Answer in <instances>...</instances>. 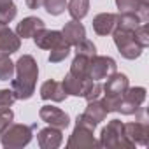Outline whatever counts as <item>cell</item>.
<instances>
[{
    "instance_id": "1",
    "label": "cell",
    "mask_w": 149,
    "mask_h": 149,
    "mask_svg": "<svg viewBox=\"0 0 149 149\" xmlns=\"http://www.w3.org/2000/svg\"><path fill=\"white\" fill-rule=\"evenodd\" d=\"M16 65H18V79L13 81V93L16 98H30L39 72L37 65L32 56H21Z\"/></svg>"
},
{
    "instance_id": "2",
    "label": "cell",
    "mask_w": 149,
    "mask_h": 149,
    "mask_svg": "<svg viewBox=\"0 0 149 149\" xmlns=\"http://www.w3.org/2000/svg\"><path fill=\"white\" fill-rule=\"evenodd\" d=\"M114 40H116V46L119 47V51H121V54L125 56V58H137L139 54H140V46L135 42V39H133V32H130V30H118L116 33H114Z\"/></svg>"
},
{
    "instance_id": "3",
    "label": "cell",
    "mask_w": 149,
    "mask_h": 149,
    "mask_svg": "<svg viewBox=\"0 0 149 149\" xmlns=\"http://www.w3.org/2000/svg\"><path fill=\"white\" fill-rule=\"evenodd\" d=\"M116 70V61L107 56H93L90 61V77L104 79Z\"/></svg>"
},
{
    "instance_id": "4",
    "label": "cell",
    "mask_w": 149,
    "mask_h": 149,
    "mask_svg": "<svg viewBox=\"0 0 149 149\" xmlns=\"http://www.w3.org/2000/svg\"><path fill=\"white\" fill-rule=\"evenodd\" d=\"M35 44L39 47H44V49H54V47H60V46H65V39H63V33L61 32H49V30H39L35 35Z\"/></svg>"
},
{
    "instance_id": "5",
    "label": "cell",
    "mask_w": 149,
    "mask_h": 149,
    "mask_svg": "<svg viewBox=\"0 0 149 149\" xmlns=\"http://www.w3.org/2000/svg\"><path fill=\"white\" fill-rule=\"evenodd\" d=\"M18 47H19V39L14 35L13 30H9L4 23H0V51L9 54L18 51Z\"/></svg>"
},
{
    "instance_id": "6",
    "label": "cell",
    "mask_w": 149,
    "mask_h": 149,
    "mask_svg": "<svg viewBox=\"0 0 149 149\" xmlns=\"http://www.w3.org/2000/svg\"><path fill=\"white\" fill-rule=\"evenodd\" d=\"M63 39H65V42L70 46V44H79L83 39H84V35H86V32H84V26L81 25V23H76V21H70V23H67L65 25V28H63Z\"/></svg>"
},
{
    "instance_id": "7",
    "label": "cell",
    "mask_w": 149,
    "mask_h": 149,
    "mask_svg": "<svg viewBox=\"0 0 149 149\" xmlns=\"http://www.w3.org/2000/svg\"><path fill=\"white\" fill-rule=\"evenodd\" d=\"M40 118L51 125H56L60 128H67L68 126V116L65 112H61L56 107H42L40 111Z\"/></svg>"
},
{
    "instance_id": "8",
    "label": "cell",
    "mask_w": 149,
    "mask_h": 149,
    "mask_svg": "<svg viewBox=\"0 0 149 149\" xmlns=\"http://www.w3.org/2000/svg\"><path fill=\"white\" fill-rule=\"evenodd\" d=\"M65 90H63V84H60V83H56V81H47V83H44L42 84V88H40V97L44 98V100H54V102H61L63 98H65Z\"/></svg>"
},
{
    "instance_id": "9",
    "label": "cell",
    "mask_w": 149,
    "mask_h": 149,
    "mask_svg": "<svg viewBox=\"0 0 149 149\" xmlns=\"http://www.w3.org/2000/svg\"><path fill=\"white\" fill-rule=\"evenodd\" d=\"M42 28H44V21H42V19H39V18H26V19H23V21L18 25L16 32H18L19 37L26 39V37H33V35H35L39 30H42Z\"/></svg>"
},
{
    "instance_id": "10",
    "label": "cell",
    "mask_w": 149,
    "mask_h": 149,
    "mask_svg": "<svg viewBox=\"0 0 149 149\" xmlns=\"http://www.w3.org/2000/svg\"><path fill=\"white\" fill-rule=\"evenodd\" d=\"M116 21H118V18L114 14H98L93 21V28L98 35H107L116 26Z\"/></svg>"
},
{
    "instance_id": "11",
    "label": "cell",
    "mask_w": 149,
    "mask_h": 149,
    "mask_svg": "<svg viewBox=\"0 0 149 149\" xmlns=\"http://www.w3.org/2000/svg\"><path fill=\"white\" fill-rule=\"evenodd\" d=\"M86 84H88V81L77 79V77H74L72 74H68V76L65 77V81H63V90H65V93L77 95V97L81 95V97H83V91H84Z\"/></svg>"
},
{
    "instance_id": "12",
    "label": "cell",
    "mask_w": 149,
    "mask_h": 149,
    "mask_svg": "<svg viewBox=\"0 0 149 149\" xmlns=\"http://www.w3.org/2000/svg\"><path fill=\"white\" fill-rule=\"evenodd\" d=\"M90 4L88 0H70L68 2V13L74 19H83L88 14Z\"/></svg>"
},
{
    "instance_id": "13",
    "label": "cell",
    "mask_w": 149,
    "mask_h": 149,
    "mask_svg": "<svg viewBox=\"0 0 149 149\" xmlns=\"http://www.w3.org/2000/svg\"><path fill=\"white\" fill-rule=\"evenodd\" d=\"M16 16V6L11 0H0V23H9Z\"/></svg>"
},
{
    "instance_id": "14",
    "label": "cell",
    "mask_w": 149,
    "mask_h": 149,
    "mask_svg": "<svg viewBox=\"0 0 149 149\" xmlns=\"http://www.w3.org/2000/svg\"><path fill=\"white\" fill-rule=\"evenodd\" d=\"M14 74L13 61L6 56V53H0V81H9Z\"/></svg>"
},
{
    "instance_id": "15",
    "label": "cell",
    "mask_w": 149,
    "mask_h": 149,
    "mask_svg": "<svg viewBox=\"0 0 149 149\" xmlns=\"http://www.w3.org/2000/svg\"><path fill=\"white\" fill-rule=\"evenodd\" d=\"M44 6H46V11L53 16H58L65 11V6L67 2L65 0H44Z\"/></svg>"
},
{
    "instance_id": "16",
    "label": "cell",
    "mask_w": 149,
    "mask_h": 149,
    "mask_svg": "<svg viewBox=\"0 0 149 149\" xmlns=\"http://www.w3.org/2000/svg\"><path fill=\"white\" fill-rule=\"evenodd\" d=\"M77 46V54H81V56H86V58H93L95 56V46L90 42V40H86V39H83L79 44H76Z\"/></svg>"
},
{
    "instance_id": "17",
    "label": "cell",
    "mask_w": 149,
    "mask_h": 149,
    "mask_svg": "<svg viewBox=\"0 0 149 149\" xmlns=\"http://www.w3.org/2000/svg\"><path fill=\"white\" fill-rule=\"evenodd\" d=\"M68 53H70V49H68V44H65V46H60V47H54V49H51L49 61H53V63H58V61L65 60V58L68 56Z\"/></svg>"
},
{
    "instance_id": "18",
    "label": "cell",
    "mask_w": 149,
    "mask_h": 149,
    "mask_svg": "<svg viewBox=\"0 0 149 149\" xmlns=\"http://www.w3.org/2000/svg\"><path fill=\"white\" fill-rule=\"evenodd\" d=\"M14 95H13V91H9V90H0V109H6V107H9L13 102H14Z\"/></svg>"
},
{
    "instance_id": "19",
    "label": "cell",
    "mask_w": 149,
    "mask_h": 149,
    "mask_svg": "<svg viewBox=\"0 0 149 149\" xmlns=\"http://www.w3.org/2000/svg\"><path fill=\"white\" fill-rule=\"evenodd\" d=\"M11 119H13V112L11 111H2L0 112V128L6 126L7 123H11Z\"/></svg>"
},
{
    "instance_id": "20",
    "label": "cell",
    "mask_w": 149,
    "mask_h": 149,
    "mask_svg": "<svg viewBox=\"0 0 149 149\" xmlns=\"http://www.w3.org/2000/svg\"><path fill=\"white\" fill-rule=\"evenodd\" d=\"M26 4H28L30 9H37V7L42 4V0H26Z\"/></svg>"
}]
</instances>
